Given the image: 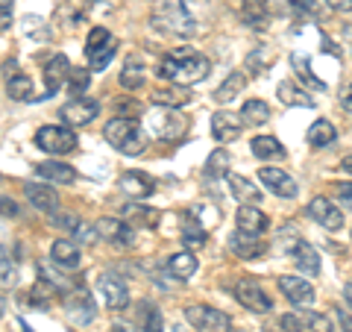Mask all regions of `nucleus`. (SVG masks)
I'll list each match as a JSON object with an SVG mask.
<instances>
[{
  "mask_svg": "<svg viewBox=\"0 0 352 332\" xmlns=\"http://www.w3.org/2000/svg\"><path fill=\"white\" fill-rule=\"evenodd\" d=\"M159 76L173 85H194L208 76V59L200 53L179 50L176 56H168L159 62Z\"/></svg>",
  "mask_w": 352,
  "mask_h": 332,
  "instance_id": "nucleus-1",
  "label": "nucleus"
},
{
  "mask_svg": "<svg viewBox=\"0 0 352 332\" xmlns=\"http://www.w3.org/2000/svg\"><path fill=\"white\" fill-rule=\"evenodd\" d=\"M106 141L124 156H138L147 147V136L135 118H112L106 124Z\"/></svg>",
  "mask_w": 352,
  "mask_h": 332,
  "instance_id": "nucleus-2",
  "label": "nucleus"
},
{
  "mask_svg": "<svg viewBox=\"0 0 352 332\" xmlns=\"http://www.w3.org/2000/svg\"><path fill=\"white\" fill-rule=\"evenodd\" d=\"M153 24L159 30L170 32V36H194L197 21L191 15V9H185L182 0H164L153 9Z\"/></svg>",
  "mask_w": 352,
  "mask_h": 332,
  "instance_id": "nucleus-3",
  "label": "nucleus"
},
{
  "mask_svg": "<svg viewBox=\"0 0 352 332\" xmlns=\"http://www.w3.org/2000/svg\"><path fill=\"white\" fill-rule=\"evenodd\" d=\"M115 50L118 44L112 39V32L106 27H94L88 32V41H85V56H88V68L91 71H103L109 62L115 59Z\"/></svg>",
  "mask_w": 352,
  "mask_h": 332,
  "instance_id": "nucleus-4",
  "label": "nucleus"
},
{
  "mask_svg": "<svg viewBox=\"0 0 352 332\" xmlns=\"http://www.w3.org/2000/svg\"><path fill=\"white\" fill-rule=\"evenodd\" d=\"M185 129H188V118L179 115L170 106H159V112H153V118H150V132L156 138H162V141L182 138Z\"/></svg>",
  "mask_w": 352,
  "mask_h": 332,
  "instance_id": "nucleus-5",
  "label": "nucleus"
},
{
  "mask_svg": "<svg viewBox=\"0 0 352 332\" xmlns=\"http://www.w3.org/2000/svg\"><path fill=\"white\" fill-rule=\"evenodd\" d=\"M36 147L44 150V153H53V156H65V153H71L76 147V136L74 129L68 127H41L36 132Z\"/></svg>",
  "mask_w": 352,
  "mask_h": 332,
  "instance_id": "nucleus-6",
  "label": "nucleus"
},
{
  "mask_svg": "<svg viewBox=\"0 0 352 332\" xmlns=\"http://www.w3.org/2000/svg\"><path fill=\"white\" fill-rule=\"evenodd\" d=\"M185 318L200 332H226V326H229V318L214 306H188L185 309Z\"/></svg>",
  "mask_w": 352,
  "mask_h": 332,
  "instance_id": "nucleus-7",
  "label": "nucleus"
},
{
  "mask_svg": "<svg viewBox=\"0 0 352 332\" xmlns=\"http://www.w3.org/2000/svg\"><path fill=\"white\" fill-rule=\"evenodd\" d=\"M235 297H238L241 306L250 309V312L264 315V312H270V309H273V297L264 291L261 282H256V280H241L235 285Z\"/></svg>",
  "mask_w": 352,
  "mask_h": 332,
  "instance_id": "nucleus-8",
  "label": "nucleus"
},
{
  "mask_svg": "<svg viewBox=\"0 0 352 332\" xmlns=\"http://www.w3.org/2000/svg\"><path fill=\"white\" fill-rule=\"evenodd\" d=\"M65 315L74 326H85L94 320V303L82 289H71V294L65 297Z\"/></svg>",
  "mask_w": 352,
  "mask_h": 332,
  "instance_id": "nucleus-9",
  "label": "nucleus"
},
{
  "mask_svg": "<svg viewBox=\"0 0 352 332\" xmlns=\"http://www.w3.org/2000/svg\"><path fill=\"white\" fill-rule=\"evenodd\" d=\"M97 291H100L103 303L109 309H124L129 303L126 282L120 280V276H115V273H100V280H97Z\"/></svg>",
  "mask_w": 352,
  "mask_h": 332,
  "instance_id": "nucleus-10",
  "label": "nucleus"
},
{
  "mask_svg": "<svg viewBox=\"0 0 352 332\" xmlns=\"http://www.w3.org/2000/svg\"><path fill=\"white\" fill-rule=\"evenodd\" d=\"M97 112H100V106H97L94 101L74 97L71 103H65L59 109V118L65 121V124H71V127H85V124H91V121L97 118Z\"/></svg>",
  "mask_w": 352,
  "mask_h": 332,
  "instance_id": "nucleus-11",
  "label": "nucleus"
},
{
  "mask_svg": "<svg viewBox=\"0 0 352 332\" xmlns=\"http://www.w3.org/2000/svg\"><path fill=\"white\" fill-rule=\"evenodd\" d=\"M258 180L267 185L276 197H285V200H291V197L300 194V185H296V180H294V176H288L285 171H279V168H261Z\"/></svg>",
  "mask_w": 352,
  "mask_h": 332,
  "instance_id": "nucleus-12",
  "label": "nucleus"
},
{
  "mask_svg": "<svg viewBox=\"0 0 352 332\" xmlns=\"http://www.w3.org/2000/svg\"><path fill=\"white\" fill-rule=\"evenodd\" d=\"M97 236L106 238L109 245H118V247H129L132 245V227L126 220H118V218H100L94 224Z\"/></svg>",
  "mask_w": 352,
  "mask_h": 332,
  "instance_id": "nucleus-13",
  "label": "nucleus"
},
{
  "mask_svg": "<svg viewBox=\"0 0 352 332\" xmlns=\"http://www.w3.org/2000/svg\"><path fill=\"white\" fill-rule=\"evenodd\" d=\"M308 215H311L317 224L326 227V229H340L344 227V212H340L329 197H314V200L308 203Z\"/></svg>",
  "mask_w": 352,
  "mask_h": 332,
  "instance_id": "nucleus-14",
  "label": "nucleus"
},
{
  "mask_svg": "<svg viewBox=\"0 0 352 332\" xmlns=\"http://www.w3.org/2000/svg\"><path fill=\"white\" fill-rule=\"evenodd\" d=\"M279 291L300 309L314 303V289H311V282L302 280V276H279Z\"/></svg>",
  "mask_w": 352,
  "mask_h": 332,
  "instance_id": "nucleus-15",
  "label": "nucleus"
},
{
  "mask_svg": "<svg viewBox=\"0 0 352 332\" xmlns=\"http://www.w3.org/2000/svg\"><path fill=\"white\" fill-rule=\"evenodd\" d=\"M241 129H244V118H238L232 112H214L212 115V136L217 141H223V145L235 141L241 136Z\"/></svg>",
  "mask_w": 352,
  "mask_h": 332,
  "instance_id": "nucleus-16",
  "label": "nucleus"
},
{
  "mask_svg": "<svg viewBox=\"0 0 352 332\" xmlns=\"http://www.w3.org/2000/svg\"><path fill=\"white\" fill-rule=\"evenodd\" d=\"M118 188L124 194H129L132 200H144V197H150L153 191H156V183H153L147 174H141V171H129V174H124L118 180Z\"/></svg>",
  "mask_w": 352,
  "mask_h": 332,
  "instance_id": "nucleus-17",
  "label": "nucleus"
},
{
  "mask_svg": "<svg viewBox=\"0 0 352 332\" xmlns=\"http://www.w3.org/2000/svg\"><path fill=\"white\" fill-rule=\"evenodd\" d=\"M50 259H53V264H56V268H62V271H76V268H80V262H82L80 247H76L71 238H56V241H53Z\"/></svg>",
  "mask_w": 352,
  "mask_h": 332,
  "instance_id": "nucleus-18",
  "label": "nucleus"
},
{
  "mask_svg": "<svg viewBox=\"0 0 352 332\" xmlns=\"http://www.w3.org/2000/svg\"><path fill=\"white\" fill-rule=\"evenodd\" d=\"M235 224L241 232H250V236H261L264 229H267V215L256 209L252 203H241L238 215H235Z\"/></svg>",
  "mask_w": 352,
  "mask_h": 332,
  "instance_id": "nucleus-19",
  "label": "nucleus"
},
{
  "mask_svg": "<svg viewBox=\"0 0 352 332\" xmlns=\"http://www.w3.org/2000/svg\"><path fill=\"white\" fill-rule=\"evenodd\" d=\"M229 247L241 259H258L264 253V245L258 241V236H250V232H241V229L229 236Z\"/></svg>",
  "mask_w": 352,
  "mask_h": 332,
  "instance_id": "nucleus-20",
  "label": "nucleus"
},
{
  "mask_svg": "<svg viewBox=\"0 0 352 332\" xmlns=\"http://www.w3.org/2000/svg\"><path fill=\"white\" fill-rule=\"evenodd\" d=\"M24 194H27V200H30L32 206L41 209V212H56V209H59V194L53 191V188H47V185L27 183Z\"/></svg>",
  "mask_w": 352,
  "mask_h": 332,
  "instance_id": "nucleus-21",
  "label": "nucleus"
},
{
  "mask_svg": "<svg viewBox=\"0 0 352 332\" xmlns=\"http://www.w3.org/2000/svg\"><path fill=\"white\" fill-rule=\"evenodd\" d=\"M71 76V65L65 56H53L47 62V68H44V92L47 94H56V88Z\"/></svg>",
  "mask_w": 352,
  "mask_h": 332,
  "instance_id": "nucleus-22",
  "label": "nucleus"
},
{
  "mask_svg": "<svg viewBox=\"0 0 352 332\" xmlns=\"http://www.w3.org/2000/svg\"><path fill=\"white\" fill-rule=\"evenodd\" d=\"M291 259L302 273H320V256L308 241H296L291 247Z\"/></svg>",
  "mask_w": 352,
  "mask_h": 332,
  "instance_id": "nucleus-23",
  "label": "nucleus"
},
{
  "mask_svg": "<svg viewBox=\"0 0 352 332\" xmlns=\"http://www.w3.org/2000/svg\"><path fill=\"white\" fill-rule=\"evenodd\" d=\"M36 174L41 176V180H50L56 185H68V183L76 180V171L71 168V165H62V162H38Z\"/></svg>",
  "mask_w": 352,
  "mask_h": 332,
  "instance_id": "nucleus-24",
  "label": "nucleus"
},
{
  "mask_svg": "<svg viewBox=\"0 0 352 332\" xmlns=\"http://www.w3.org/2000/svg\"><path fill=\"white\" fill-rule=\"evenodd\" d=\"M135 326L141 332H162V312L153 303H138L135 306Z\"/></svg>",
  "mask_w": 352,
  "mask_h": 332,
  "instance_id": "nucleus-25",
  "label": "nucleus"
},
{
  "mask_svg": "<svg viewBox=\"0 0 352 332\" xmlns=\"http://www.w3.org/2000/svg\"><path fill=\"white\" fill-rule=\"evenodd\" d=\"M168 271H170L173 280H188V276H194V271H197L194 253H188V250L173 253V256L168 259Z\"/></svg>",
  "mask_w": 352,
  "mask_h": 332,
  "instance_id": "nucleus-26",
  "label": "nucleus"
},
{
  "mask_svg": "<svg viewBox=\"0 0 352 332\" xmlns=\"http://www.w3.org/2000/svg\"><path fill=\"white\" fill-rule=\"evenodd\" d=\"M229 188H232V197L241 203H258L261 200V191L241 174H229Z\"/></svg>",
  "mask_w": 352,
  "mask_h": 332,
  "instance_id": "nucleus-27",
  "label": "nucleus"
},
{
  "mask_svg": "<svg viewBox=\"0 0 352 332\" xmlns=\"http://www.w3.org/2000/svg\"><path fill=\"white\" fill-rule=\"evenodd\" d=\"M276 94H279V101L285 106H300V109H311L314 106V97H308L300 85H294V83H279L276 85Z\"/></svg>",
  "mask_w": 352,
  "mask_h": 332,
  "instance_id": "nucleus-28",
  "label": "nucleus"
},
{
  "mask_svg": "<svg viewBox=\"0 0 352 332\" xmlns=\"http://www.w3.org/2000/svg\"><path fill=\"white\" fill-rule=\"evenodd\" d=\"M244 88H247V76L241 74V71H232L223 83H220L217 92H214V101L229 103V101H235V97H238L241 92H244Z\"/></svg>",
  "mask_w": 352,
  "mask_h": 332,
  "instance_id": "nucleus-29",
  "label": "nucleus"
},
{
  "mask_svg": "<svg viewBox=\"0 0 352 332\" xmlns=\"http://www.w3.org/2000/svg\"><path fill=\"white\" fill-rule=\"evenodd\" d=\"M156 106H170V109H179L191 101V94L185 92V85H173V88H159V92H153L150 97Z\"/></svg>",
  "mask_w": 352,
  "mask_h": 332,
  "instance_id": "nucleus-30",
  "label": "nucleus"
},
{
  "mask_svg": "<svg viewBox=\"0 0 352 332\" xmlns=\"http://www.w3.org/2000/svg\"><path fill=\"white\" fill-rule=\"evenodd\" d=\"M338 138V129H335V124L332 121H314L311 124V129H308V145L311 147H329L332 141Z\"/></svg>",
  "mask_w": 352,
  "mask_h": 332,
  "instance_id": "nucleus-31",
  "label": "nucleus"
},
{
  "mask_svg": "<svg viewBox=\"0 0 352 332\" xmlns=\"http://www.w3.org/2000/svg\"><path fill=\"white\" fill-rule=\"evenodd\" d=\"M144 80H147V76H144V65H141V59L129 56L124 62V71H120V85L129 88V92H135V88L144 85Z\"/></svg>",
  "mask_w": 352,
  "mask_h": 332,
  "instance_id": "nucleus-32",
  "label": "nucleus"
},
{
  "mask_svg": "<svg viewBox=\"0 0 352 332\" xmlns=\"http://www.w3.org/2000/svg\"><path fill=\"white\" fill-rule=\"evenodd\" d=\"M250 147L258 159H285V147L279 145V138H273V136H256L250 141Z\"/></svg>",
  "mask_w": 352,
  "mask_h": 332,
  "instance_id": "nucleus-33",
  "label": "nucleus"
},
{
  "mask_svg": "<svg viewBox=\"0 0 352 332\" xmlns=\"http://www.w3.org/2000/svg\"><path fill=\"white\" fill-rule=\"evenodd\" d=\"M6 92H9V97H12V101H21V103H27V101H32V97H36L32 80H30V76H24V74H12V80L6 83Z\"/></svg>",
  "mask_w": 352,
  "mask_h": 332,
  "instance_id": "nucleus-34",
  "label": "nucleus"
},
{
  "mask_svg": "<svg viewBox=\"0 0 352 332\" xmlns=\"http://www.w3.org/2000/svg\"><path fill=\"white\" fill-rule=\"evenodd\" d=\"M241 118H244V124H250V127H261L270 121V106L264 101H247L244 109H241Z\"/></svg>",
  "mask_w": 352,
  "mask_h": 332,
  "instance_id": "nucleus-35",
  "label": "nucleus"
},
{
  "mask_svg": "<svg viewBox=\"0 0 352 332\" xmlns=\"http://www.w3.org/2000/svg\"><path fill=\"white\" fill-rule=\"evenodd\" d=\"M296 324H300V329L305 332H332V320H329L326 315H317V312H300L294 315Z\"/></svg>",
  "mask_w": 352,
  "mask_h": 332,
  "instance_id": "nucleus-36",
  "label": "nucleus"
},
{
  "mask_svg": "<svg viewBox=\"0 0 352 332\" xmlns=\"http://www.w3.org/2000/svg\"><path fill=\"white\" fill-rule=\"evenodd\" d=\"M124 218L132 220V224H141V227H156V220H159V212L156 209H150V206H124Z\"/></svg>",
  "mask_w": 352,
  "mask_h": 332,
  "instance_id": "nucleus-37",
  "label": "nucleus"
},
{
  "mask_svg": "<svg viewBox=\"0 0 352 332\" xmlns=\"http://www.w3.org/2000/svg\"><path fill=\"white\" fill-rule=\"evenodd\" d=\"M261 6V12L267 18H279V15H294L296 12V3L294 0H256Z\"/></svg>",
  "mask_w": 352,
  "mask_h": 332,
  "instance_id": "nucleus-38",
  "label": "nucleus"
},
{
  "mask_svg": "<svg viewBox=\"0 0 352 332\" xmlns=\"http://www.w3.org/2000/svg\"><path fill=\"white\" fill-rule=\"evenodd\" d=\"M291 62H294L296 76H300V80H305V83L311 85V88H320V92H326V83H320V80H317V76H314L311 71H308V59L302 56V53H294Z\"/></svg>",
  "mask_w": 352,
  "mask_h": 332,
  "instance_id": "nucleus-39",
  "label": "nucleus"
},
{
  "mask_svg": "<svg viewBox=\"0 0 352 332\" xmlns=\"http://www.w3.org/2000/svg\"><path fill=\"white\" fill-rule=\"evenodd\" d=\"M226 171H229V153L223 147H217L212 156L206 159V174L208 176H223Z\"/></svg>",
  "mask_w": 352,
  "mask_h": 332,
  "instance_id": "nucleus-40",
  "label": "nucleus"
},
{
  "mask_svg": "<svg viewBox=\"0 0 352 332\" xmlns=\"http://www.w3.org/2000/svg\"><path fill=\"white\" fill-rule=\"evenodd\" d=\"M270 62H273V50H267V48H258V50H252L247 56L250 71H264Z\"/></svg>",
  "mask_w": 352,
  "mask_h": 332,
  "instance_id": "nucleus-41",
  "label": "nucleus"
},
{
  "mask_svg": "<svg viewBox=\"0 0 352 332\" xmlns=\"http://www.w3.org/2000/svg\"><path fill=\"white\" fill-rule=\"evenodd\" d=\"M88 80H91V76H88V71H82V68H71V92H74V94L85 92V88H88Z\"/></svg>",
  "mask_w": 352,
  "mask_h": 332,
  "instance_id": "nucleus-42",
  "label": "nucleus"
},
{
  "mask_svg": "<svg viewBox=\"0 0 352 332\" xmlns=\"http://www.w3.org/2000/svg\"><path fill=\"white\" fill-rule=\"evenodd\" d=\"M335 194L344 209H352V183H338L335 185Z\"/></svg>",
  "mask_w": 352,
  "mask_h": 332,
  "instance_id": "nucleus-43",
  "label": "nucleus"
},
{
  "mask_svg": "<svg viewBox=\"0 0 352 332\" xmlns=\"http://www.w3.org/2000/svg\"><path fill=\"white\" fill-rule=\"evenodd\" d=\"M335 315H338V320H340V329H344V332H352V309L338 306V309H335Z\"/></svg>",
  "mask_w": 352,
  "mask_h": 332,
  "instance_id": "nucleus-44",
  "label": "nucleus"
},
{
  "mask_svg": "<svg viewBox=\"0 0 352 332\" xmlns=\"http://www.w3.org/2000/svg\"><path fill=\"white\" fill-rule=\"evenodd\" d=\"M326 6L335 12H352V0H326Z\"/></svg>",
  "mask_w": 352,
  "mask_h": 332,
  "instance_id": "nucleus-45",
  "label": "nucleus"
},
{
  "mask_svg": "<svg viewBox=\"0 0 352 332\" xmlns=\"http://www.w3.org/2000/svg\"><path fill=\"white\" fill-rule=\"evenodd\" d=\"M12 280H15V271H12V264H9V256H3V282L12 285Z\"/></svg>",
  "mask_w": 352,
  "mask_h": 332,
  "instance_id": "nucleus-46",
  "label": "nucleus"
},
{
  "mask_svg": "<svg viewBox=\"0 0 352 332\" xmlns=\"http://www.w3.org/2000/svg\"><path fill=\"white\" fill-rule=\"evenodd\" d=\"M3 215H6V218H15V215H18V206L9 200V197H3Z\"/></svg>",
  "mask_w": 352,
  "mask_h": 332,
  "instance_id": "nucleus-47",
  "label": "nucleus"
},
{
  "mask_svg": "<svg viewBox=\"0 0 352 332\" xmlns=\"http://www.w3.org/2000/svg\"><path fill=\"white\" fill-rule=\"evenodd\" d=\"M340 103H344V109H349V112H352V85L346 88L344 94H340Z\"/></svg>",
  "mask_w": 352,
  "mask_h": 332,
  "instance_id": "nucleus-48",
  "label": "nucleus"
},
{
  "mask_svg": "<svg viewBox=\"0 0 352 332\" xmlns=\"http://www.w3.org/2000/svg\"><path fill=\"white\" fill-rule=\"evenodd\" d=\"M9 3H12V0H3V30L12 27V18H9Z\"/></svg>",
  "mask_w": 352,
  "mask_h": 332,
  "instance_id": "nucleus-49",
  "label": "nucleus"
},
{
  "mask_svg": "<svg viewBox=\"0 0 352 332\" xmlns=\"http://www.w3.org/2000/svg\"><path fill=\"white\" fill-rule=\"evenodd\" d=\"M340 168H344L346 174H352V153H349V156H346L344 162H340Z\"/></svg>",
  "mask_w": 352,
  "mask_h": 332,
  "instance_id": "nucleus-50",
  "label": "nucleus"
},
{
  "mask_svg": "<svg viewBox=\"0 0 352 332\" xmlns=\"http://www.w3.org/2000/svg\"><path fill=\"white\" fill-rule=\"evenodd\" d=\"M182 3H185V9H194V6H203L206 0H182Z\"/></svg>",
  "mask_w": 352,
  "mask_h": 332,
  "instance_id": "nucleus-51",
  "label": "nucleus"
},
{
  "mask_svg": "<svg viewBox=\"0 0 352 332\" xmlns=\"http://www.w3.org/2000/svg\"><path fill=\"white\" fill-rule=\"evenodd\" d=\"M344 297H346V306H352V282H346V289H344Z\"/></svg>",
  "mask_w": 352,
  "mask_h": 332,
  "instance_id": "nucleus-52",
  "label": "nucleus"
},
{
  "mask_svg": "<svg viewBox=\"0 0 352 332\" xmlns=\"http://www.w3.org/2000/svg\"><path fill=\"white\" fill-rule=\"evenodd\" d=\"M112 332H132V329H129V326H124V324H115V326H112Z\"/></svg>",
  "mask_w": 352,
  "mask_h": 332,
  "instance_id": "nucleus-53",
  "label": "nucleus"
},
{
  "mask_svg": "<svg viewBox=\"0 0 352 332\" xmlns=\"http://www.w3.org/2000/svg\"><path fill=\"white\" fill-rule=\"evenodd\" d=\"M244 332H247V329H244Z\"/></svg>",
  "mask_w": 352,
  "mask_h": 332,
  "instance_id": "nucleus-54",
  "label": "nucleus"
}]
</instances>
